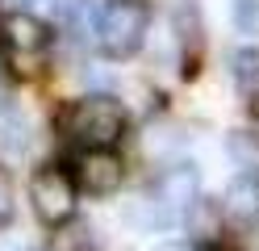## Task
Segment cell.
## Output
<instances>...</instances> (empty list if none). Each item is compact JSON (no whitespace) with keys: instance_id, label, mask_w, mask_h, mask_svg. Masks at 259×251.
<instances>
[{"instance_id":"4","label":"cell","mask_w":259,"mask_h":251,"mask_svg":"<svg viewBox=\"0 0 259 251\" xmlns=\"http://www.w3.org/2000/svg\"><path fill=\"white\" fill-rule=\"evenodd\" d=\"M125 180V163L121 155H113V147H96V151H84L75 163V184L92 197H109L117 193Z\"/></svg>"},{"instance_id":"1","label":"cell","mask_w":259,"mask_h":251,"mask_svg":"<svg viewBox=\"0 0 259 251\" xmlns=\"http://www.w3.org/2000/svg\"><path fill=\"white\" fill-rule=\"evenodd\" d=\"M63 130H67L75 142H84V151L113 147L125 134V109L113 96H84V100H75L67 109Z\"/></svg>"},{"instance_id":"3","label":"cell","mask_w":259,"mask_h":251,"mask_svg":"<svg viewBox=\"0 0 259 251\" xmlns=\"http://www.w3.org/2000/svg\"><path fill=\"white\" fill-rule=\"evenodd\" d=\"M29 201H34V209L42 222H67L71 209H75V180L63 172V167H38L34 180H29Z\"/></svg>"},{"instance_id":"20","label":"cell","mask_w":259,"mask_h":251,"mask_svg":"<svg viewBox=\"0 0 259 251\" xmlns=\"http://www.w3.org/2000/svg\"><path fill=\"white\" fill-rule=\"evenodd\" d=\"M251 96H255V113H259V84H255V92H251Z\"/></svg>"},{"instance_id":"17","label":"cell","mask_w":259,"mask_h":251,"mask_svg":"<svg viewBox=\"0 0 259 251\" xmlns=\"http://www.w3.org/2000/svg\"><path fill=\"white\" fill-rule=\"evenodd\" d=\"M17 5H21V13H34V17H38L42 9H51V13H55L63 0H17Z\"/></svg>"},{"instance_id":"5","label":"cell","mask_w":259,"mask_h":251,"mask_svg":"<svg viewBox=\"0 0 259 251\" xmlns=\"http://www.w3.org/2000/svg\"><path fill=\"white\" fill-rule=\"evenodd\" d=\"M0 29H5V42H9L13 55H17V63H21V59H38L42 50H46V42H51L46 21L34 17V13H21V9L13 13V17H5Z\"/></svg>"},{"instance_id":"13","label":"cell","mask_w":259,"mask_h":251,"mask_svg":"<svg viewBox=\"0 0 259 251\" xmlns=\"http://www.w3.org/2000/svg\"><path fill=\"white\" fill-rule=\"evenodd\" d=\"M230 71H234V80H238V88L255 92V84H259V50H255V46H242V50H234Z\"/></svg>"},{"instance_id":"16","label":"cell","mask_w":259,"mask_h":251,"mask_svg":"<svg viewBox=\"0 0 259 251\" xmlns=\"http://www.w3.org/2000/svg\"><path fill=\"white\" fill-rule=\"evenodd\" d=\"M13 218V189H9V180L0 176V226H5Z\"/></svg>"},{"instance_id":"2","label":"cell","mask_w":259,"mask_h":251,"mask_svg":"<svg viewBox=\"0 0 259 251\" xmlns=\"http://www.w3.org/2000/svg\"><path fill=\"white\" fill-rule=\"evenodd\" d=\"M147 5L142 0H109L101 9V25H96V46L105 50L109 59H125L142 46V33H147Z\"/></svg>"},{"instance_id":"19","label":"cell","mask_w":259,"mask_h":251,"mask_svg":"<svg viewBox=\"0 0 259 251\" xmlns=\"http://www.w3.org/2000/svg\"><path fill=\"white\" fill-rule=\"evenodd\" d=\"M247 251H259V222H255V230L247 234Z\"/></svg>"},{"instance_id":"10","label":"cell","mask_w":259,"mask_h":251,"mask_svg":"<svg viewBox=\"0 0 259 251\" xmlns=\"http://www.w3.org/2000/svg\"><path fill=\"white\" fill-rule=\"evenodd\" d=\"M29 142V122L21 109L0 105V151H25Z\"/></svg>"},{"instance_id":"11","label":"cell","mask_w":259,"mask_h":251,"mask_svg":"<svg viewBox=\"0 0 259 251\" xmlns=\"http://www.w3.org/2000/svg\"><path fill=\"white\" fill-rule=\"evenodd\" d=\"M226 151H230V159L242 167V172H255L259 176V138L251 130H234L230 138H226Z\"/></svg>"},{"instance_id":"14","label":"cell","mask_w":259,"mask_h":251,"mask_svg":"<svg viewBox=\"0 0 259 251\" xmlns=\"http://www.w3.org/2000/svg\"><path fill=\"white\" fill-rule=\"evenodd\" d=\"M230 17L238 33H259V0H230Z\"/></svg>"},{"instance_id":"18","label":"cell","mask_w":259,"mask_h":251,"mask_svg":"<svg viewBox=\"0 0 259 251\" xmlns=\"http://www.w3.org/2000/svg\"><path fill=\"white\" fill-rule=\"evenodd\" d=\"M155 251H192V247H188V243H159Z\"/></svg>"},{"instance_id":"9","label":"cell","mask_w":259,"mask_h":251,"mask_svg":"<svg viewBox=\"0 0 259 251\" xmlns=\"http://www.w3.org/2000/svg\"><path fill=\"white\" fill-rule=\"evenodd\" d=\"M130 222L134 226H142V230H163V226H171L176 222V209L171 205H163L155 193H147L142 201H134L130 205Z\"/></svg>"},{"instance_id":"7","label":"cell","mask_w":259,"mask_h":251,"mask_svg":"<svg viewBox=\"0 0 259 251\" xmlns=\"http://www.w3.org/2000/svg\"><path fill=\"white\" fill-rule=\"evenodd\" d=\"M222 209L234 213V218H255L259 213V176L242 172L238 180H230V189L222 197Z\"/></svg>"},{"instance_id":"15","label":"cell","mask_w":259,"mask_h":251,"mask_svg":"<svg viewBox=\"0 0 259 251\" xmlns=\"http://www.w3.org/2000/svg\"><path fill=\"white\" fill-rule=\"evenodd\" d=\"M55 251H92V230L88 226H67L55 234Z\"/></svg>"},{"instance_id":"21","label":"cell","mask_w":259,"mask_h":251,"mask_svg":"<svg viewBox=\"0 0 259 251\" xmlns=\"http://www.w3.org/2000/svg\"><path fill=\"white\" fill-rule=\"evenodd\" d=\"M25 251H34V247H25Z\"/></svg>"},{"instance_id":"6","label":"cell","mask_w":259,"mask_h":251,"mask_svg":"<svg viewBox=\"0 0 259 251\" xmlns=\"http://www.w3.org/2000/svg\"><path fill=\"white\" fill-rule=\"evenodd\" d=\"M197 189H201L197 167H192V163H176V167H167V172L159 176L155 197L163 201V205H171L176 213H188V209L201 201V197H197Z\"/></svg>"},{"instance_id":"8","label":"cell","mask_w":259,"mask_h":251,"mask_svg":"<svg viewBox=\"0 0 259 251\" xmlns=\"http://www.w3.org/2000/svg\"><path fill=\"white\" fill-rule=\"evenodd\" d=\"M59 17L63 25H67L75 38L84 42H96V25H101V9L92 5V0H63L59 5Z\"/></svg>"},{"instance_id":"12","label":"cell","mask_w":259,"mask_h":251,"mask_svg":"<svg viewBox=\"0 0 259 251\" xmlns=\"http://www.w3.org/2000/svg\"><path fill=\"white\" fill-rule=\"evenodd\" d=\"M218 222H222V205L218 201H197V205L188 209V230L201 234V239H209V234H218Z\"/></svg>"}]
</instances>
